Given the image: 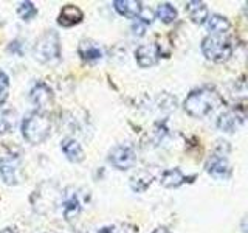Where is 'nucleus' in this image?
<instances>
[{"label":"nucleus","instance_id":"obj_1","mask_svg":"<svg viewBox=\"0 0 248 233\" xmlns=\"http://www.w3.org/2000/svg\"><path fill=\"white\" fill-rule=\"evenodd\" d=\"M222 104L223 98L220 93L214 87L203 85V87L194 89L188 93V97L183 101V109L194 118H203Z\"/></svg>","mask_w":248,"mask_h":233},{"label":"nucleus","instance_id":"obj_2","mask_svg":"<svg viewBox=\"0 0 248 233\" xmlns=\"http://www.w3.org/2000/svg\"><path fill=\"white\" fill-rule=\"evenodd\" d=\"M22 135L31 145L44 143L51 134V120L45 112L33 111L22 120Z\"/></svg>","mask_w":248,"mask_h":233},{"label":"nucleus","instance_id":"obj_3","mask_svg":"<svg viewBox=\"0 0 248 233\" xmlns=\"http://www.w3.org/2000/svg\"><path fill=\"white\" fill-rule=\"evenodd\" d=\"M33 54L36 61L42 62V64H48V62H56L61 59V41L59 34L54 30H46L37 37L34 44Z\"/></svg>","mask_w":248,"mask_h":233},{"label":"nucleus","instance_id":"obj_4","mask_svg":"<svg viewBox=\"0 0 248 233\" xmlns=\"http://www.w3.org/2000/svg\"><path fill=\"white\" fill-rule=\"evenodd\" d=\"M202 53L213 62L228 61L232 54V44L230 39L223 36H208L202 41Z\"/></svg>","mask_w":248,"mask_h":233},{"label":"nucleus","instance_id":"obj_5","mask_svg":"<svg viewBox=\"0 0 248 233\" xmlns=\"http://www.w3.org/2000/svg\"><path fill=\"white\" fill-rule=\"evenodd\" d=\"M108 163L118 171H127L135 165L137 154L132 145H116L108 152Z\"/></svg>","mask_w":248,"mask_h":233},{"label":"nucleus","instance_id":"obj_6","mask_svg":"<svg viewBox=\"0 0 248 233\" xmlns=\"http://www.w3.org/2000/svg\"><path fill=\"white\" fill-rule=\"evenodd\" d=\"M205 169L209 176L217 179V181H225L231 176V166L227 159V152L223 151V145L217 148V151L209 157Z\"/></svg>","mask_w":248,"mask_h":233},{"label":"nucleus","instance_id":"obj_7","mask_svg":"<svg viewBox=\"0 0 248 233\" xmlns=\"http://www.w3.org/2000/svg\"><path fill=\"white\" fill-rule=\"evenodd\" d=\"M19 155L17 154H6L0 159V177L6 185H17L19 183Z\"/></svg>","mask_w":248,"mask_h":233},{"label":"nucleus","instance_id":"obj_8","mask_svg":"<svg viewBox=\"0 0 248 233\" xmlns=\"http://www.w3.org/2000/svg\"><path fill=\"white\" fill-rule=\"evenodd\" d=\"M28 98L37 107V111L44 112V109H46L53 103V90L46 83L36 81L33 87L30 89Z\"/></svg>","mask_w":248,"mask_h":233},{"label":"nucleus","instance_id":"obj_9","mask_svg":"<svg viewBox=\"0 0 248 233\" xmlns=\"http://www.w3.org/2000/svg\"><path fill=\"white\" fill-rule=\"evenodd\" d=\"M245 121V114L240 111V109H228V111L222 112L219 116H217V128H219L222 132H234L236 129H239Z\"/></svg>","mask_w":248,"mask_h":233},{"label":"nucleus","instance_id":"obj_10","mask_svg":"<svg viewBox=\"0 0 248 233\" xmlns=\"http://www.w3.org/2000/svg\"><path fill=\"white\" fill-rule=\"evenodd\" d=\"M81 199L78 196V193L75 190H65L64 193L61 194V199H59V210L62 216L65 217L67 221L73 219L75 216L79 215L81 212Z\"/></svg>","mask_w":248,"mask_h":233},{"label":"nucleus","instance_id":"obj_11","mask_svg":"<svg viewBox=\"0 0 248 233\" xmlns=\"http://www.w3.org/2000/svg\"><path fill=\"white\" fill-rule=\"evenodd\" d=\"M160 47L157 44H143L135 50V59L140 67L149 68L160 59Z\"/></svg>","mask_w":248,"mask_h":233},{"label":"nucleus","instance_id":"obj_12","mask_svg":"<svg viewBox=\"0 0 248 233\" xmlns=\"http://www.w3.org/2000/svg\"><path fill=\"white\" fill-rule=\"evenodd\" d=\"M84 19V13L79 6L76 5H65L62 10L59 11V16H58V23L61 27H73V25H78L79 22H82Z\"/></svg>","mask_w":248,"mask_h":233},{"label":"nucleus","instance_id":"obj_13","mask_svg":"<svg viewBox=\"0 0 248 233\" xmlns=\"http://www.w3.org/2000/svg\"><path fill=\"white\" fill-rule=\"evenodd\" d=\"M78 54L81 56V59L87 62H96L103 58V49H101L98 42L92 41V39H84L78 47Z\"/></svg>","mask_w":248,"mask_h":233},{"label":"nucleus","instance_id":"obj_14","mask_svg":"<svg viewBox=\"0 0 248 233\" xmlns=\"http://www.w3.org/2000/svg\"><path fill=\"white\" fill-rule=\"evenodd\" d=\"M61 150H62V152L65 154V157L70 162H73V163H81L85 159L82 146L78 143V140H75L72 137H65L64 140H62Z\"/></svg>","mask_w":248,"mask_h":233},{"label":"nucleus","instance_id":"obj_15","mask_svg":"<svg viewBox=\"0 0 248 233\" xmlns=\"http://www.w3.org/2000/svg\"><path fill=\"white\" fill-rule=\"evenodd\" d=\"M113 8L120 16L135 20L140 16V13L143 11V3L137 2V0H115Z\"/></svg>","mask_w":248,"mask_h":233},{"label":"nucleus","instance_id":"obj_16","mask_svg":"<svg viewBox=\"0 0 248 233\" xmlns=\"http://www.w3.org/2000/svg\"><path fill=\"white\" fill-rule=\"evenodd\" d=\"M185 10H186V13H188L189 19L194 23H197V25H203L208 19V16H209L208 6L203 2H197V0H191V2L186 3Z\"/></svg>","mask_w":248,"mask_h":233},{"label":"nucleus","instance_id":"obj_17","mask_svg":"<svg viewBox=\"0 0 248 233\" xmlns=\"http://www.w3.org/2000/svg\"><path fill=\"white\" fill-rule=\"evenodd\" d=\"M206 28L211 36H222L230 30V20L222 14H211L206 19Z\"/></svg>","mask_w":248,"mask_h":233},{"label":"nucleus","instance_id":"obj_18","mask_svg":"<svg viewBox=\"0 0 248 233\" xmlns=\"http://www.w3.org/2000/svg\"><path fill=\"white\" fill-rule=\"evenodd\" d=\"M185 181H186V177L178 168L165 169L160 177V183L165 186V188H178V186L185 183Z\"/></svg>","mask_w":248,"mask_h":233},{"label":"nucleus","instance_id":"obj_19","mask_svg":"<svg viewBox=\"0 0 248 233\" xmlns=\"http://www.w3.org/2000/svg\"><path fill=\"white\" fill-rule=\"evenodd\" d=\"M152 22H154V14L149 10L143 8V11L140 13V16L134 20V23H132V33L137 37L144 36L147 27H149Z\"/></svg>","mask_w":248,"mask_h":233},{"label":"nucleus","instance_id":"obj_20","mask_svg":"<svg viewBox=\"0 0 248 233\" xmlns=\"http://www.w3.org/2000/svg\"><path fill=\"white\" fill-rule=\"evenodd\" d=\"M152 181H154V176L149 173V171L143 169L130 179V188L135 193H144L151 186Z\"/></svg>","mask_w":248,"mask_h":233},{"label":"nucleus","instance_id":"obj_21","mask_svg":"<svg viewBox=\"0 0 248 233\" xmlns=\"http://www.w3.org/2000/svg\"><path fill=\"white\" fill-rule=\"evenodd\" d=\"M177 10L175 6H172L168 2H163V3H158L157 6V19L161 20L163 23H172L177 20Z\"/></svg>","mask_w":248,"mask_h":233},{"label":"nucleus","instance_id":"obj_22","mask_svg":"<svg viewBox=\"0 0 248 233\" xmlns=\"http://www.w3.org/2000/svg\"><path fill=\"white\" fill-rule=\"evenodd\" d=\"M16 124V112L11 109H6V111L0 112V135H6L13 132Z\"/></svg>","mask_w":248,"mask_h":233},{"label":"nucleus","instance_id":"obj_23","mask_svg":"<svg viewBox=\"0 0 248 233\" xmlns=\"http://www.w3.org/2000/svg\"><path fill=\"white\" fill-rule=\"evenodd\" d=\"M17 14L23 22H30L37 16V8L33 2H22L17 8Z\"/></svg>","mask_w":248,"mask_h":233},{"label":"nucleus","instance_id":"obj_24","mask_svg":"<svg viewBox=\"0 0 248 233\" xmlns=\"http://www.w3.org/2000/svg\"><path fill=\"white\" fill-rule=\"evenodd\" d=\"M8 90H10V76L0 68V106L6 101Z\"/></svg>","mask_w":248,"mask_h":233},{"label":"nucleus","instance_id":"obj_25","mask_svg":"<svg viewBox=\"0 0 248 233\" xmlns=\"http://www.w3.org/2000/svg\"><path fill=\"white\" fill-rule=\"evenodd\" d=\"M8 51L13 54H17V56H22L23 54V45L20 44V41H13L10 45H8Z\"/></svg>","mask_w":248,"mask_h":233},{"label":"nucleus","instance_id":"obj_26","mask_svg":"<svg viewBox=\"0 0 248 233\" xmlns=\"http://www.w3.org/2000/svg\"><path fill=\"white\" fill-rule=\"evenodd\" d=\"M113 233H138V229L132 224H123L120 227H115Z\"/></svg>","mask_w":248,"mask_h":233},{"label":"nucleus","instance_id":"obj_27","mask_svg":"<svg viewBox=\"0 0 248 233\" xmlns=\"http://www.w3.org/2000/svg\"><path fill=\"white\" fill-rule=\"evenodd\" d=\"M113 229H115V225H104V227L95 229V232L85 230L84 233H113Z\"/></svg>","mask_w":248,"mask_h":233},{"label":"nucleus","instance_id":"obj_28","mask_svg":"<svg viewBox=\"0 0 248 233\" xmlns=\"http://www.w3.org/2000/svg\"><path fill=\"white\" fill-rule=\"evenodd\" d=\"M0 233H17V232H16L14 227H5V229L0 230Z\"/></svg>","mask_w":248,"mask_h":233},{"label":"nucleus","instance_id":"obj_29","mask_svg":"<svg viewBox=\"0 0 248 233\" xmlns=\"http://www.w3.org/2000/svg\"><path fill=\"white\" fill-rule=\"evenodd\" d=\"M152 233H170L168 229H165V227H158V229H155Z\"/></svg>","mask_w":248,"mask_h":233},{"label":"nucleus","instance_id":"obj_30","mask_svg":"<svg viewBox=\"0 0 248 233\" xmlns=\"http://www.w3.org/2000/svg\"><path fill=\"white\" fill-rule=\"evenodd\" d=\"M39 233H50V232H39Z\"/></svg>","mask_w":248,"mask_h":233}]
</instances>
